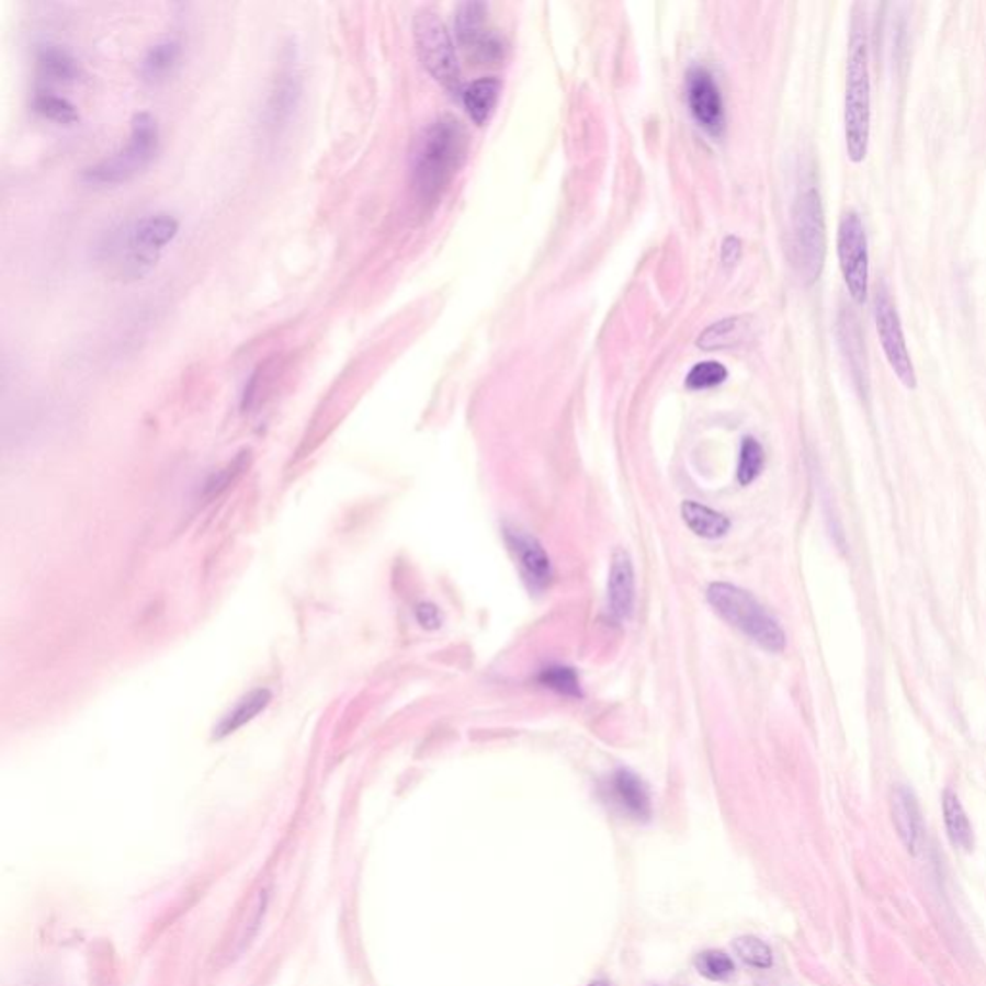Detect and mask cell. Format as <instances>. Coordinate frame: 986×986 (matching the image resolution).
<instances>
[{"instance_id": "1", "label": "cell", "mask_w": 986, "mask_h": 986, "mask_svg": "<svg viewBox=\"0 0 986 986\" xmlns=\"http://www.w3.org/2000/svg\"><path fill=\"white\" fill-rule=\"evenodd\" d=\"M468 155V134L461 120L443 114L419 135L410 157V183L420 205L434 206L450 190Z\"/></svg>"}, {"instance_id": "2", "label": "cell", "mask_w": 986, "mask_h": 986, "mask_svg": "<svg viewBox=\"0 0 986 986\" xmlns=\"http://www.w3.org/2000/svg\"><path fill=\"white\" fill-rule=\"evenodd\" d=\"M845 137L848 158L853 165H861L868 158L871 137L868 32L861 18L853 20L846 64Z\"/></svg>"}, {"instance_id": "3", "label": "cell", "mask_w": 986, "mask_h": 986, "mask_svg": "<svg viewBox=\"0 0 986 986\" xmlns=\"http://www.w3.org/2000/svg\"><path fill=\"white\" fill-rule=\"evenodd\" d=\"M707 600L726 623L746 634L753 644L769 654L784 651L786 634L781 624L750 592L738 586L717 582L710 586Z\"/></svg>"}, {"instance_id": "4", "label": "cell", "mask_w": 986, "mask_h": 986, "mask_svg": "<svg viewBox=\"0 0 986 986\" xmlns=\"http://www.w3.org/2000/svg\"><path fill=\"white\" fill-rule=\"evenodd\" d=\"M792 267L805 285L819 280L827 257V226L819 191H802L792 208Z\"/></svg>"}, {"instance_id": "5", "label": "cell", "mask_w": 986, "mask_h": 986, "mask_svg": "<svg viewBox=\"0 0 986 986\" xmlns=\"http://www.w3.org/2000/svg\"><path fill=\"white\" fill-rule=\"evenodd\" d=\"M158 134L157 120L149 112L135 114L132 122V134L126 147L118 150L112 157L103 158L93 167L83 170L81 178L93 185H116L134 178L143 168L149 167L152 158L157 157Z\"/></svg>"}, {"instance_id": "6", "label": "cell", "mask_w": 986, "mask_h": 986, "mask_svg": "<svg viewBox=\"0 0 986 986\" xmlns=\"http://www.w3.org/2000/svg\"><path fill=\"white\" fill-rule=\"evenodd\" d=\"M412 30L420 63L427 68L428 73L453 95L463 93L455 47L440 16L432 10H419L412 22Z\"/></svg>"}, {"instance_id": "7", "label": "cell", "mask_w": 986, "mask_h": 986, "mask_svg": "<svg viewBox=\"0 0 986 986\" xmlns=\"http://www.w3.org/2000/svg\"><path fill=\"white\" fill-rule=\"evenodd\" d=\"M180 231V222L168 213L150 214L135 222L124 239L122 274L132 280L145 276L155 269L158 257Z\"/></svg>"}, {"instance_id": "8", "label": "cell", "mask_w": 986, "mask_h": 986, "mask_svg": "<svg viewBox=\"0 0 986 986\" xmlns=\"http://www.w3.org/2000/svg\"><path fill=\"white\" fill-rule=\"evenodd\" d=\"M458 47L468 60L478 66H496L507 56L503 35L488 22V7L481 2L461 4L455 16Z\"/></svg>"}, {"instance_id": "9", "label": "cell", "mask_w": 986, "mask_h": 986, "mask_svg": "<svg viewBox=\"0 0 986 986\" xmlns=\"http://www.w3.org/2000/svg\"><path fill=\"white\" fill-rule=\"evenodd\" d=\"M837 253L846 290L855 305H863L869 293V249L863 222L855 211H848L838 224Z\"/></svg>"}, {"instance_id": "10", "label": "cell", "mask_w": 986, "mask_h": 986, "mask_svg": "<svg viewBox=\"0 0 986 986\" xmlns=\"http://www.w3.org/2000/svg\"><path fill=\"white\" fill-rule=\"evenodd\" d=\"M873 315H875L876 333H879L884 356L891 364L892 372L896 374V378L904 384V387L916 389V366H914V361L909 356L902 320H899L896 305L892 303L891 295L884 287L876 290Z\"/></svg>"}, {"instance_id": "11", "label": "cell", "mask_w": 986, "mask_h": 986, "mask_svg": "<svg viewBox=\"0 0 986 986\" xmlns=\"http://www.w3.org/2000/svg\"><path fill=\"white\" fill-rule=\"evenodd\" d=\"M688 106L694 116L695 122L707 132V134H723L725 129V104L721 97L717 81L711 76L710 70L705 68H694L688 73L687 83Z\"/></svg>"}, {"instance_id": "12", "label": "cell", "mask_w": 986, "mask_h": 986, "mask_svg": "<svg viewBox=\"0 0 986 986\" xmlns=\"http://www.w3.org/2000/svg\"><path fill=\"white\" fill-rule=\"evenodd\" d=\"M506 540L509 549L514 553V559L519 560V567L530 588L536 592L549 588L553 567L544 545L540 544L536 537L519 529H506Z\"/></svg>"}, {"instance_id": "13", "label": "cell", "mask_w": 986, "mask_h": 986, "mask_svg": "<svg viewBox=\"0 0 986 986\" xmlns=\"http://www.w3.org/2000/svg\"><path fill=\"white\" fill-rule=\"evenodd\" d=\"M611 802L632 819L647 820L651 817V796L646 782L628 769H619L608 782Z\"/></svg>"}, {"instance_id": "14", "label": "cell", "mask_w": 986, "mask_h": 986, "mask_svg": "<svg viewBox=\"0 0 986 986\" xmlns=\"http://www.w3.org/2000/svg\"><path fill=\"white\" fill-rule=\"evenodd\" d=\"M609 613L615 621H626L634 611V567L628 553L615 549L611 557L608 582Z\"/></svg>"}, {"instance_id": "15", "label": "cell", "mask_w": 986, "mask_h": 986, "mask_svg": "<svg viewBox=\"0 0 986 986\" xmlns=\"http://www.w3.org/2000/svg\"><path fill=\"white\" fill-rule=\"evenodd\" d=\"M892 820L898 830V837L909 852L916 853L921 845L923 835V819L919 812L917 797L908 786H894L891 794Z\"/></svg>"}, {"instance_id": "16", "label": "cell", "mask_w": 986, "mask_h": 986, "mask_svg": "<svg viewBox=\"0 0 986 986\" xmlns=\"http://www.w3.org/2000/svg\"><path fill=\"white\" fill-rule=\"evenodd\" d=\"M299 95V76H297L292 58L290 64H285L277 73L276 86L270 93L269 106H267V120H269L270 126H284L295 111Z\"/></svg>"}, {"instance_id": "17", "label": "cell", "mask_w": 986, "mask_h": 986, "mask_svg": "<svg viewBox=\"0 0 986 986\" xmlns=\"http://www.w3.org/2000/svg\"><path fill=\"white\" fill-rule=\"evenodd\" d=\"M269 899V891L259 888L247 902V908L243 909V914L239 917V923H237L236 932H234V940L229 944V957L231 960L241 957L245 954V950H249V947L253 944V940L257 939V934L261 931L264 916H267Z\"/></svg>"}, {"instance_id": "18", "label": "cell", "mask_w": 986, "mask_h": 986, "mask_svg": "<svg viewBox=\"0 0 986 986\" xmlns=\"http://www.w3.org/2000/svg\"><path fill=\"white\" fill-rule=\"evenodd\" d=\"M499 93H501V81L498 78L476 79L461 93L463 104L474 124L481 126L488 122L491 112L498 104Z\"/></svg>"}, {"instance_id": "19", "label": "cell", "mask_w": 986, "mask_h": 986, "mask_svg": "<svg viewBox=\"0 0 986 986\" xmlns=\"http://www.w3.org/2000/svg\"><path fill=\"white\" fill-rule=\"evenodd\" d=\"M180 55H182V47L178 41H158L147 50V55L143 56V79L149 83H160L170 78L180 63Z\"/></svg>"}, {"instance_id": "20", "label": "cell", "mask_w": 986, "mask_h": 986, "mask_svg": "<svg viewBox=\"0 0 986 986\" xmlns=\"http://www.w3.org/2000/svg\"><path fill=\"white\" fill-rule=\"evenodd\" d=\"M35 60H37L41 76L48 81H55V83H71L81 73L78 60L66 48L58 47V45H41L37 48Z\"/></svg>"}, {"instance_id": "21", "label": "cell", "mask_w": 986, "mask_h": 986, "mask_svg": "<svg viewBox=\"0 0 986 986\" xmlns=\"http://www.w3.org/2000/svg\"><path fill=\"white\" fill-rule=\"evenodd\" d=\"M942 812H944V823H947V832L950 842L960 848L963 852H971L975 846V835L971 827L970 817L963 809L960 797L952 790H944L942 796Z\"/></svg>"}, {"instance_id": "22", "label": "cell", "mask_w": 986, "mask_h": 986, "mask_svg": "<svg viewBox=\"0 0 986 986\" xmlns=\"http://www.w3.org/2000/svg\"><path fill=\"white\" fill-rule=\"evenodd\" d=\"M750 318L734 316L721 322L711 324L710 328L700 336L698 345L707 351L713 349L736 348L750 338Z\"/></svg>"}, {"instance_id": "23", "label": "cell", "mask_w": 986, "mask_h": 986, "mask_svg": "<svg viewBox=\"0 0 986 986\" xmlns=\"http://www.w3.org/2000/svg\"><path fill=\"white\" fill-rule=\"evenodd\" d=\"M270 700H272V694H270V690H267V688H259L251 694L245 695L243 700L237 703L236 707L229 711L226 717L222 718L220 725L214 728V736L224 738L228 734L236 733L247 723H251L261 711L269 707Z\"/></svg>"}, {"instance_id": "24", "label": "cell", "mask_w": 986, "mask_h": 986, "mask_svg": "<svg viewBox=\"0 0 986 986\" xmlns=\"http://www.w3.org/2000/svg\"><path fill=\"white\" fill-rule=\"evenodd\" d=\"M682 519L695 536L707 537V540L723 537L730 529V521L726 519L725 514L717 513L710 507L700 506L695 501L682 503Z\"/></svg>"}, {"instance_id": "25", "label": "cell", "mask_w": 986, "mask_h": 986, "mask_svg": "<svg viewBox=\"0 0 986 986\" xmlns=\"http://www.w3.org/2000/svg\"><path fill=\"white\" fill-rule=\"evenodd\" d=\"M33 111L45 118L58 122V124H76L79 112L76 104L70 103L66 97L56 95L53 91H37L33 97Z\"/></svg>"}, {"instance_id": "26", "label": "cell", "mask_w": 986, "mask_h": 986, "mask_svg": "<svg viewBox=\"0 0 986 986\" xmlns=\"http://www.w3.org/2000/svg\"><path fill=\"white\" fill-rule=\"evenodd\" d=\"M536 680L540 687L553 690L557 694L567 695V698H580L582 695L577 671L570 669V667H565V665H549V667H545V669L540 671Z\"/></svg>"}, {"instance_id": "27", "label": "cell", "mask_w": 986, "mask_h": 986, "mask_svg": "<svg viewBox=\"0 0 986 986\" xmlns=\"http://www.w3.org/2000/svg\"><path fill=\"white\" fill-rule=\"evenodd\" d=\"M694 965L702 977L713 983L728 981L736 971L733 957L723 950H705L702 954L695 955Z\"/></svg>"}, {"instance_id": "28", "label": "cell", "mask_w": 986, "mask_h": 986, "mask_svg": "<svg viewBox=\"0 0 986 986\" xmlns=\"http://www.w3.org/2000/svg\"><path fill=\"white\" fill-rule=\"evenodd\" d=\"M766 466V451L756 438H744L740 447V461H738V481L743 486H750L758 478Z\"/></svg>"}, {"instance_id": "29", "label": "cell", "mask_w": 986, "mask_h": 986, "mask_svg": "<svg viewBox=\"0 0 986 986\" xmlns=\"http://www.w3.org/2000/svg\"><path fill=\"white\" fill-rule=\"evenodd\" d=\"M734 952L756 970H769L773 965V952L758 937H740L734 940Z\"/></svg>"}, {"instance_id": "30", "label": "cell", "mask_w": 986, "mask_h": 986, "mask_svg": "<svg viewBox=\"0 0 986 986\" xmlns=\"http://www.w3.org/2000/svg\"><path fill=\"white\" fill-rule=\"evenodd\" d=\"M726 379V369L715 361L695 364L687 376L688 389H711L717 387Z\"/></svg>"}, {"instance_id": "31", "label": "cell", "mask_w": 986, "mask_h": 986, "mask_svg": "<svg viewBox=\"0 0 986 986\" xmlns=\"http://www.w3.org/2000/svg\"><path fill=\"white\" fill-rule=\"evenodd\" d=\"M417 619H419L420 626H424L428 631H435L442 626V613L432 603H420L417 608Z\"/></svg>"}, {"instance_id": "32", "label": "cell", "mask_w": 986, "mask_h": 986, "mask_svg": "<svg viewBox=\"0 0 986 986\" xmlns=\"http://www.w3.org/2000/svg\"><path fill=\"white\" fill-rule=\"evenodd\" d=\"M740 251H743L740 241L736 237H726L725 243H723V262L726 267L736 264V261L740 259Z\"/></svg>"}, {"instance_id": "33", "label": "cell", "mask_w": 986, "mask_h": 986, "mask_svg": "<svg viewBox=\"0 0 986 986\" xmlns=\"http://www.w3.org/2000/svg\"><path fill=\"white\" fill-rule=\"evenodd\" d=\"M588 986H611L605 983V981H596V983H590Z\"/></svg>"}]
</instances>
